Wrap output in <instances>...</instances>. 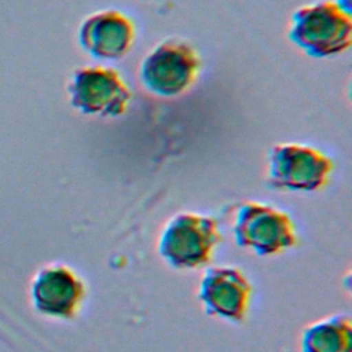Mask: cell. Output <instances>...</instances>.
Instances as JSON below:
<instances>
[{
  "instance_id": "6da1fadb",
  "label": "cell",
  "mask_w": 352,
  "mask_h": 352,
  "mask_svg": "<svg viewBox=\"0 0 352 352\" xmlns=\"http://www.w3.org/2000/svg\"><path fill=\"white\" fill-rule=\"evenodd\" d=\"M287 37L311 58L337 56L351 47L352 15L330 0L305 4L292 14Z\"/></svg>"
},
{
  "instance_id": "7a4b0ae2",
  "label": "cell",
  "mask_w": 352,
  "mask_h": 352,
  "mask_svg": "<svg viewBox=\"0 0 352 352\" xmlns=\"http://www.w3.org/2000/svg\"><path fill=\"white\" fill-rule=\"evenodd\" d=\"M201 70V55L190 43L164 40L142 59L139 80L148 94L162 99H173L194 87Z\"/></svg>"
},
{
  "instance_id": "3957f363",
  "label": "cell",
  "mask_w": 352,
  "mask_h": 352,
  "mask_svg": "<svg viewBox=\"0 0 352 352\" xmlns=\"http://www.w3.org/2000/svg\"><path fill=\"white\" fill-rule=\"evenodd\" d=\"M220 242L221 234L214 217L182 212L165 224L157 250L172 268L192 270L210 263Z\"/></svg>"
},
{
  "instance_id": "277c9868",
  "label": "cell",
  "mask_w": 352,
  "mask_h": 352,
  "mask_svg": "<svg viewBox=\"0 0 352 352\" xmlns=\"http://www.w3.org/2000/svg\"><path fill=\"white\" fill-rule=\"evenodd\" d=\"M333 172L334 162L322 150L286 142L271 147L267 158L265 180L275 190L315 192L330 184Z\"/></svg>"
},
{
  "instance_id": "5b68a950",
  "label": "cell",
  "mask_w": 352,
  "mask_h": 352,
  "mask_svg": "<svg viewBox=\"0 0 352 352\" xmlns=\"http://www.w3.org/2000/svg\"><path fill=\"white\" fill-rule=\"evenodd\" d=\"M70 106L89 117L117 118L126 113L132 91L118 70L96 65L73 72L67 82Z\"/></svg>"
},
{
  "instance_id": "8992f818",
  "label": "cell",
  "mask_w": 352,
  "mask_h": 352,
  "mask_svg": "<svg viewBox=\"0 0 352 352\" xmlns=\"http://www.w3.org/2000/svg\"><path fill=\"white\" fill-rule=\"evenodd\" d=\"M232 228L238 246L252 249L258 256L280 254L298 245L293 219L267 204L256 201L241 204Z\"/></svg>"
},
{
  "instance_id": "52a82bcc",
  "label": "cell",
  "mask_w": 352,
  "mask_h": 352,
  "mask_svg": "<svg viewBox=\"0 0 352 352\" xmlns=\"http://www.w3.org/2000/svg\"><path fill=\"white\" fill-rule=\"evenodd\" d=\"M29 294L37 314L58 320H73L87 298V285L67 264L50 263L34 272Z\"/></svg>"
},
{
  "instance_id": "ba28073f",
  "label": "cell",
  "mask_w": 352,
  "mask_h": 352,
  "mask_svg": "<svg viewBox=\"0 0 352 352\" xmlns=\"http://www.w3.org/2000/svg\"><path fill=\"white\" fill-rule=\"evenodd\" d=\"M253 286L246 274L231 265L212 267L201 279L198 298L210 316L241 323L246 319Z\"/></svg>"
},
{
  "instance_id": "9c48e42d",
  "label": "cell",
  "mask_w": 352,
  "mask_h": 352,
  "mask_svg": "<svg viewBox=\"0 0 352 352\" xmlns=\"http://www.w3.org/2000/svg\"><path fill=\"white\" fill-rule=\"evenodd\" d=\"M77 38L80 47L92 58L118 60L132 50L136 40V25L120 10H100L81 21Z\"/></svg>"
},
{
  "instance_id": "30bf717a",
  "label": "cell",
  "mask_w": 352,
  "mask_h": 352,
  "mask_svg": "<svg viewBox=\"0 0 352 352\" xmlns=\"http://www.w3.org/2000/svg\"><path fill=\"white\" fill-rule=\"evenodd\" d=\"M301 352H352V324L346 315L311 323L301 334Z\"/></svg>"
},
{
  "instance_id": "8fae6325",
  "label": "cell",
  "mask_w": 352,
  "mask_h": 352,
  "mask_svg": "<svg viewBox=\"0 0 352 352\" xmlns=\"http://www.w3.org/2000/svg\"><path fill=\"white\" fill-rule=\"evenodd\" d=\"M337 6H340L342 10L351 12V0H334Z\"/></svg>"
}]
</instances>
